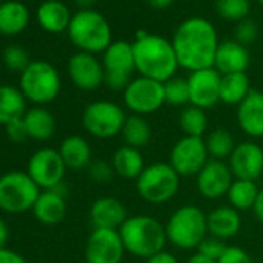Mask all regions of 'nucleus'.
Wrapping results in <instances>:
<instances>
[{
    "label": "nucleus",
    "mask_w": 263,
    "mask_h": 263,
    "mask_svg": "<svg viewBox=\"0 0 263 263\" xmlns=\"http://www.w3.org/2000/svg\"><path fill=\"white\" fill-rule=\"evenodd\" d=\"M24 124L28 138L36 141H48L56 134V119L44 107H33L25 111Z\"/></svg>",
    "instance_id": "nucleus-28"
},
{
    "label": "nucleus",
    "mask_w": 263,
    "mask_h": 263,
    "mask_svg": "<svg viewBox=\"0 0 263 263\" xmlns=\"http://www.w3.org/2000/svg\"><path fill=\"white\" fill-rule=\"evenodd\" d=\"M27 98L13 85H0V124L7 125L8 122L22 118L25 115Z\"/></svg>",
    "instance_id": "nucleus-29"
},
{
    "label": "nucleus",
    "mask_w": 263,
    "mask_h": 263,
    "mask_svg": "<svg viewBox=\"0 0 263 263\" xmlns=\"http://www.w3.org/2000/svg\"><path fill=\"white\" fill-rule=\"evenodd\" d=\"M172 45L178 65L192 73L214 67L220 44L215 28L209 21L203 17H191L177 28Z\"/></svg>",
    "instance_id": "nucleus-1"
},
{
    "label": "nucleus",
    "mask_w": 263,
    "mask_h": 263,
    "mask_svg": "<svg viewBox=\"0 0 263 263\" xmlns=\"http://www.w3.org/2000/svg\"><path fill=\"white\" fill-rule=\"evenodd\" d=\"M10 238V229L7 226V223L0 218V249L7 248V241Z\"/></svg>",
    "instance_id": "nucleus-46"
},
{
    "label": "nucleus",
    "mask_w": 263,
    "mask_h": 263,
    "mask_svg": "<svg viewBox=\"0 0 263 263\" xmlns=\"http://www.w3.org/2000/svg\"><path fill=\"white\" fill-rule=\"evenodd\" d=\"M121 137H122L125 146L141 149L149 144V141L152 138V128L144 116L130 115L125 119Z\"/></svg>",
    "instance_id": "nucleus-31"
},
{
    "label": "nucleus",
    "mask_w": 263,
    "mask_h": 263,
    "mask_svg": "<svg viewBox=\"0 0 263 263\" xmlns=\"http://www.w3.org/2000/svg\"><path fill=\"white\" fill-rule=\"evenodd\" d=\"M21 91L39 107L50 104L61 91V76L51 64L33 61L21 73Z\"/></svg>",
    "instance_id": "nucleus-7"
},
{
    "label": "nucleus",
    "mask_w": 263,
    "mask_h": 263,
    "mask_svg": "<svg viewBox=\"0 0 263 263\" xmlns=\"http://www.w3.org/2000/svg\"><path fill=\"white\" fill-rule=\"evenodd\" d=\"M67 31L73 45L84 53H104L111 45V28L95 10H79L73 14Z\"/></svg>",
    "instance_id": "nucleus-5"
},
{
    "label": "nucleus",
    "mask_w": 263,
    "mask_h": 263,
    "mask_svg": "<svg viewBox=\"0 0 263 263\" xmlns=\"http://www.w3.org/2000/svg\"><path fill=\"white\" fill-rule=\"evenodd\" d=\"M234 180L235 178L228 163L218 160H209L206 166L200 171V174L195 177L200 195L208 200H218L221 197H226Z\"/></svg>",
    "instance_id": "nucleus-16"
},
{
    "label": "nucleus",
    "mask_w": 263,
    "mask_h": 263,
    "mask_svg": "<svg viewBox=\"0 0 263 263\" xmlns=\"http://www.w3.org/2000/svg\"><path fill=\"white\" fill-rule=\"evenodd\" d=\"M41 195V187L22 171H11L0 177V209L21 214L33 209Z\"/></svg>",
    "instance_id": "nucleus-8"
},
{
    "label": "nucleus",
    "mask_w": 263,
    "mask_h": 263,
    "mask_svg": "<svg viewBox=\"0 0 263 263\" xmlns=\"http://www.w3.org/2000/svg\"><path fill=\"white\" fill-rule=\"evenodd\" d=\"M0 263H27V261L19 252L8 248H2L0 249Z\"/></svg>",
    "instance_id": "nucleus-43"
},
{
    "label": "nucleus",
    "mask_w": 263,
    "mask_h": 263,
    "mask_svg": "<svg viewBox=\"0 0 263 263\" xmlns=\"http://www.w3.org/2000/svg\"><path fill=\"white\" fill-rule=\"evenodd\" d=\"M251 82L246 73L223 74L220 84V102L238 105L251 93Z\"/></svg>",
    "instance_id": "nucleus-30"
},
{
    "label": "nucleus",
    "mask_w": 263,
    "mask_h": 263,
    "mask_svg": "<svg viewBox=\"0 0 263 263\" xmlns=\"http://www.w3.org/2000/svg\"><path fill=\"white\" fill-rule=\"evenodd\" d=\"M226 246L228 245L223 240H220L217 237H212V235H208L201 241V245L197 248V252H200V254H203V255H206V257H209L212 260H218L221 257V254L224 252Z\"/></svg>",
    "instance_id": "nucleus-38"
},
{
    "label": "nucleus",
    "mask_w": 263,
    "mask_h": 263,
    "mask_svg": "<svg viewBox=\"0 0 263 263\" xmlns=\"http://www.w3.org/2000/svg\"><path fill=\"white\" fill-rule=\"evenodd\" d=\"M144 263H178V260H177V257L172 252L163 249V251L154 254L152 257L146 258Z\"/></svg>",
    "instance_id": "nucleus-44"
},
{
    "label": "nucleus",
    "mask_w": 263,
    "mask_h": 263,
    "mask_svg": "<svg viewBox=\"0 0 263 263\" xmlns=\"http://www.w3.org/2000/svg\"><path fill=\"white\" fill-rule=\"evenodd\" d=\"M204 144H206L209 158L218 160V161H228L237 146L234 135L226 128H215L209 132L204 138Z\"/></svg>",
    "instance_id": "nucleus-33"
},
{
    "label": "nucleus",
    "mask_w": 263,
    "mask_h": 263,
    "mask_svg": "<svg viewBox=\"0 0 263 263\" xmlns=\"http://www.w3.org/2000/svg\"><path fill=\"white\" fill-rule=\"evenodd\" d=\"M125 204L115 197H101L90 208V221L95 229H119L128 218Z\"/></svg>",
    "instance_id": "nucleus-21"
},
{
    "label": "nucleus",
    "mask_w": 263,
    "mask_h": 263,
    "mask_svg": "<svg viewBox=\"0 0 263 263\" xmlns=\"http://www.w3.org/2000/svg\"><path fill=\"white\" fill-rule=\"evenodd\" d=\"M251 211H252L254 217L257 218V221L263 224V189H260V192L257 195V200H255Z\"/></svg>",
    "instance_id": "nucleus-45"
},
{
    "label": "nucleus",
    "mask_w": 263,
    "mask_h": 263,
    "mask_svg": "<svg viewBox=\"0 0 263 263\" xmlns=\"http://www.w3.org/2000/svg\"><path fill=\"white\" fill-rule=\"evenodd\" d=\"M124 104L134 115H152L166 104L164 84L144 76L132 79L124 90Z\"/></svg>",
    "instance_id": "nucleus-11"
},
{
    "label": "nucleus",
    "mask_w": 263,
    "mask_h": 263,
    "mask_svg": "<svg viewBox=\"0 0 263 263\" xmlns=\"http://www.w3.org/2000/svg\"><path fill=\"white\" fill-rule=\"evenodd\" d=\"M209 160L204 138L195 137L180 138L169 154V164L181 178L197 177Z\"/></svg>",
    "instance_id": "nucleus-12"
},
{
    "label": "nucleus",
    "mask_w": 263,
    "mask_h": 263,
    "mask_svg": "<svg viewBox=\"0 0 263 263\" xmlns=\"http://www.w3.org/2000/svg\"><path fill=\"white\" fill-rule=\"evenodd\" d=\"M135 58V67L140 76L166 82L175 76L178 59L172 42L161 36L138 31L137 41L132 44Z\"/></svg>",
    "instance_id": "nucleus-2"
},
{
    "label": "nucleus",
    "mask_w": 263,
    "mask_h": 263,
    "mask_svg": "<svg viewBox=\"0 0 263 263\" xmlns=\"http://www.w3.org/2000/svg\"><path fill=\"white\" fill-rule=\"evenodd\" d=\"M104 67V84L113 91H124L132 82L135 67L134 48L125 41L111 42V45L104 51L102 58Z\"/></svg>",
    "instance_id": "nucleus-10"
},
{
    "label": "nucleus",
    "mask_w": 263,
    "mask_h": 263,
    "mask_svg": "<svg viewBox=\"0 0 263 263\" xmlns=\"http://www.w3.org/2000/svg\"><path fill=\"white\" fill-rule=\"evenodd\" d=\"M248 65L249 53L245 45L238 44L237 41H226L218 45L214 68L221 76L232 73H246Z\"/></svg>",
    "instance_id": "nucleus-23"
},
{
    "label": "nucleus",
    "mask_w": 263,
    "mask_h": 263,
    "mask_svg": "<svg viewBox=\"0 0 263 263\" xmlns=\"http://www.w3.org/2000/svg\"><path fill=\"white\" fill-rule=\"evenodd\" d=\"M37 22L42 30L58 34L68 30L71 14L61 0H44L36 13Z\"/></svg>",
    "instance_id": "nucleus-25"
},
{
    "label": "nucleus",
    "mask_w": 263,
    "mask_h": 263,
    "mask_svg": "<svg viewBox=\"0 0 263 263\" xmlns=\"http://www.w3.org/2000/svg\"><path fill=\"white\" fill-rule=\"evenodd\" d=\"M215 7L226 21H243L249 14V0H217Z\"/></svg>",
    "instance_id": "nucleus-36"
},
{
    "label": "nucleus",
    "mask_w": 263,
    "mask_h": 263,
    "mask_svg": "<svg viewBox=\"0 0 263 263\" xmlns=\"http://www.w3.org/2000/svg\"><path fill=\"white\" fill-rule=\"evenodd\" d=\"M241 229V215L237 209L229 204L214 208L208 214V231L209 235L217 237L223 241L234 238Z\"/></svg>",
    "instance_id": "nucleus-22"
},
{
    "label": "nucleus",
    "mask_w": 263,
    "mask_h": 263,
    "mask_svg": "<svg viewBox=\"0 0 263 263\" xmlns=\"http://www.w3.org/2000/svg\"><path fill=\"white\" fill-rule=\"evenodd\" d=\"M257 37V25L251 19H243L235 28V41L241 45L254 42Z\"/></svg>",
    "instance_id": "nucleus-41"
},
{
    "label": "nucleus",
    "mask_w": 263,
    "mask_h": 263,
    "mask_svg": "<svg viewBox=\"0 0 263 263\" xmlns=\"http://www.w3.org/2000/svg\"><path fill=\"white\" fill-rule=\"evenodd\" d=\"M5 132L11 141L14 143H22L28 138V134H27V128H25V124H24V116L22 118H17L11 122H8L5 125Z\"/></svg>",
    "instance_id": "nucleus-42"
},
{
    "label": "nucleus",
    "mask_w": 263,
    "mask_h": 263,
    "mask_svg": "<svg viewBox=\"0 0 263 263\" xmlns=\"http://www.w3.org/2000/svg\"><path fill=\"white\" fill-rule=\"evenodd\" d=\"M178 124H180V128L183 130L184 137L203 138L208 132L209 119H208L206 110L189 104L181 110Z\"/></svg>",
    "instance_id": "nucleus-34"
},
{
    "label": "nucleus",
    "mask_w": 263,
    "mask_h": 263,
    "mask_svg": "<svg viewBox=\"0 0 263 263\" xmlns=\"http://www.w3.org/2000/svg\"><path fill=\"white\" fill-rule=\"evenodd\" d=\"M125 254L119 231L93 229L85 245L87 263H121Z\"/></svg>",
    "instance_id": "nucleus-14"
},
{
    "label": "nucleus",
    "mask_w": 263,
    "mask_h": 263,
    "mask_svg": "<svg viewBox=\"0 0 263 263\" xmlns=\"http://www.w3.org/2000/svg\"><path fill=\"white\" fill-rule=\"evenodd\" d=\"M164 228L167 243L181 251L197 249L209 235L208 214L195 204H183L177 208L169 215Z\"/></svg>",
    "instance_id": "nucleus-4"
},
{
    "label": "nucleus",
    "mask_w": 263,
    "mask_h": 263,
    "mask_svg": "<svg viewBox=\"0 0 263 263\" xmlns=\"http://www.w3.org/2000/svg\"><path fill=\"white\" fill-rule=\"evenodd\" d=\"M228 166L234 178L257 181L263 174V149L254 141H243L235 146Z\"/></svg>",
    "instance_id": "nucleus-17"
},
{
    "label": "nucleus",
    "mask_w": 263,
    "mask_h": 263,
    "mask_svg": "<svg viewBox=\"0 0 263 263\" xmlns=\"http://www.w3.org/2000/svg\"><path fill=\"white\" fill-rule=\"evenodd\" d=\"M147 2L155 10H166L175 2V0H147Z\"/></svg>",
    "instance_id": "nucleus-47"
},
{
    "label": "nucleus",
    "mask_w": 263,
    "mask_h": 263,
    "mask_svg": "<svg viewBox=\"0 0 263 263\" xmlns=\"http://www.w3.org/2000/svg\"><path fill=\"white\" fill-rule=\"evenodd\" d=\"M118 231L125 252L144 260L163 251L167 243L164 224L151 215H132Z\"/></svg>",
    "instance_id": "nucleus-3"
},
{
    "label": "nucleus",
    "mask_w": 263,
    "mask_h": 263,
    "mask_svg": "<svg viewBox=\"0 0 263 263\" xmlns=\"http://www.w3.org/2000/svg\"><path fill=\"white\" fill-rule=\"evenodd\" d=\"M59 154L67 166V169L73 171H81L85 167H90L91 161V147L88 141L79 135H70L67 137L61 146H59Z\"/></svg>",
    "instance_id": "nucleus-27"
},
{
    "label": "nucleus",
    "mask_w": 263,
    "mask_h": 263,
    "mask_svg": "<svg viewBox=\"0 0 263 263\" xmlns=\"http://www.w3.org/2000/svg\"><path fill=\"white\" fill-rule=\"evenodd\" d=\"M96 0H74V4L81 8V10H90L95 5Z\"/></svg>",
    "instance_id": "nucleus-49"
},
{
    "label": "nucleus",
    "mask_w": 263,
    "mask_h": 263,
    "mask_svg": "<svg viewBox=\"0 0 263 263\" xmlns=\"http://www.w3.org/2000/svg\"><path fill=\"white\" fill-rule=\"evenodd\" d=\"M90 171V177L93 181L96 183H108L113 180V177L116 175L115 171H113V166L111 163H107L104 160H98V161H93L88 167Z\"/></svg>",
    "instance_id": "nucleus-39"
},
{
    "label": "nucleus",
    "mask_w": 263,
    "mask_h": 263,
    "mask_svg": "<svg viewBox=\"0 0 263 263\" xmlns=\"http://www.w3.org/2000/svg\"><path fill=\"white\" fill-rule=\"evenodd\" d=\"M30 22V11L19 0L0 4V34L13 37L21 34Z\"/></svg>",
    "instance_id": "nucleus-24"
},
{
    "label": "nucleus",
    "mask_w": 263,
    "mask_h": 263,
    "mask_svg": "<svg viewBox=\"0 0 263 263\" xmlns=\"http://www.w3.org/2000/svg\"><path fill=\"white\" fill-rule=\"evenodd\" d=\"M181 177L169 163H152L144 167L141 175L135 180L137 192L149 204L169 203L180 189Z\"/></svg>",
    "instance_id": "nucleus-6"
},
{
    "label": "nucleus",
    "mask_w": 263,
    "mask_h": 263,
    "mask_svg": "<svg viewBox=\"0 0 263 263\" xmlns=\"http://www.w3.org/2000/svg\"><path fill=\"white\" fill-rule=\"evenodd\" d=\"M237 122L245 135L251 138L263 137V91L251 90L237 105Z\"/></svg>",
    "instance_id": "nucleus-20"
},
{
    "label": "nucleus",
    "mask_w": 263,
    "mask_h": 263,
    "mask_svg": "<svg viewBox=\"0 0 263 263\" xmlns=\"http://www.w3.org/2000/svg\"><path fill=\"white\" fill-rule=\"evenodd\" d=\"M68 74L73 84L84 90L93 91L104 84V67L95 54L79 51L68 61Z\"/></svg>",
    "instance_id": "nucleus-18"
},
{
    "label": "nucleus",
    "mask_w": 263,
    "mask_h": 263,
    "mask_svg": "<svg viewBox=\"0 0 263 263\" xmlns=\"http://www.w3.org/2000/svg\"><path fill=\"white\" fill-rule=\"evenodd\" d=\"M111 166L118 177L124 180H137L146 167L144 157L140 149L121 146L111 157Z\"/></svg>",
    "instance_id": "nucleus-26"
},
{
    "label": "nucleus",
    "mask_w": 263,
    "mask_h": 263,
    "mask_svg": "<svg viewBox=\"0 0 263 263\" xmlns=\"http://www.w3.org/2000/svg\"><path fill=\"white\" fill-rule=\"evenodd\" d=\"M217 263H254L252 257L241 248V246H226L221 257L217 260Z\"/></svg>",
    "instance_id": "nucleus-40"
},
{
    "label": "nucleus",
    "mask_w": 263,
    "mask_h": 263,
    "mask_svg": "<svg viewBox=\"0 0 263 263\" xmlns=\"http://www.w3.org/2000/svg\"><path fill=\"white\" fill-rule=\"evenodd\" d=\"M67 166L58 149L44 147L34 152L28 161L27 174L44 191L54 189L64 183Z\"/></svg>",
    "instance_id": "nucleus-13"
},
{
    "label": "nucleus",
    "mask_w": 263,
    "mask_h": 263,
    "mask_svg": "<svg viewBox=\"0 0 263 263\" xmlns=\"http://www.w3.org/2000/svg\"><path fill=\"white\" fill-rule=\"evenodd\" d=\"M4 64L8 70L22 73L31 64V61L25 48L21 45H10L4 50Z\"/></svg>",
    "instance_id": "nucleus-37"
},
{
    "label": "nucleus",
    "mask_w": 263,
    "mask_h": 263,
    "mask_svg": "<svg viewBox=\"0 0 263 263\" xmlns=\"http://www.w3.org/2000/svg\"><path fill=\"white\" fill-rule=\"evenodd\" d=\"M260 189L257 186L255 181L251 180H234L226 197L229 201V206H232L234 209L240 211H249L252 209L257 195H258Z\"/></svg>",
    "instance_id": "nucleus-32"
},
{
    "label": "nucleus",
    "mask_w": 263,
    "mask_h": 263,
    "mask_svg": "<svg viewBox=\"0 0 263 263\" xmlns=\"http://www.w3.org/2000/svg\"><path fill=\"white\" fill-rule=\"evenodd\" d=\"M221 74L212 67L192 71L187 78L191 105L208 110L220 102Z\"/></svg>",
    "instance_id": "nucleus-15"
},
{
    "label": "nucleus",
    "mask_w": 263,
    "mask_h": 263,
    "mask_svg": "<svg viewBox=\"0 0 263 263\" xmlns=\"http://www.w3.org/2000/svg\"><path fill=\"white\" fill-rule=\"evenodd\" d=\"M0 4H2V2H0Z\"/></svg>",
    "instance_id": "nucleus-51"
},
{
    "label": "nucleus",
    "mask_w": 263,
    "mask_h": 263,
    "mask_svg": "<svg viewBox=\"0 0 263 263\" xmlns=\"http://www.w3.org/2000/svg\"><path fill=\"white\" fill-rule=\"evenodd\" d=\"M187 263H217V260H212V258H209V257H206V255H203L200 252H195V254H192L189 257Z\"/></svg>",
    "instance_id": "nucleus-48"
},
{
    "label": "nucleus",
    "mask_w": 263,
    "mask_h": 263,
    "mask_svg": "<svg viewBox=\"0 0 263 263\" xmlns=\"http://www.w3.org/2000/svg\"><path fill=\"white\" fill-rule=\"evenodd\" d=\"M164 98H166V104H169L172 107H186L187 104H191L187 79L174 76L169 81H166L164 82Z\"/></svg>",
    "instance_id": "nucleus-35"
},
{
    "label": "nucleus",
    "mask_w": 263,
    "mask_h": 263,
    "mask_svg": "<svg viewBox=\"0 0 263 263\" xmlns=\"http://www.w3.org/2000/svg\"><path fill=\"white\" fill-rule=\"evenodd\" d=\"M258 2H260V4H261V5H263V0H258Z\"/></svg>",
    "instance_id": "nucleus-50"
},
{
    "label": "nucleus",
    "mask_w": 263,
    "mask_h": 263,
    "mask_svg": "<svg viewBox=\"0 0 263 263\" xmlns=\"http://www.w3.org/2000/svg\"><path fill=\"white\" fill-rule=\"evenodd\" d=\"M67 189L65 184H59L54 189L41 192L36 204L33 206L34 217L47 226H54L61 223L67 214Z\"/></svg>",
    "instance_id": "nucleus-19"
},
{
    "label": "nucleus",
    "mask_w": 263,
    "mask_h": 263,
    "mask_svg": "<svg viewBox=\"0 0 263 263\" xmlns=\"http://www.w3.org/2000/svg\"><path fill=\"white\" fill-rule=\"evenodd\" d=\"M127 115L124 108L111 101H95L82 113V125L99 140H108L122 132Z\"/></svg>",
    "instance_id": "nucleus-9"
}]
</instances>
